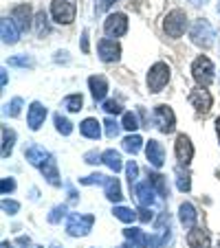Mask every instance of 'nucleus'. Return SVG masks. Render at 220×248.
<instances>
[{
    "mask_svg": "<svg viewBox=\"0 0 220 248\" xmlns=\"http://www.w3.org/2000/svg\"><path fill=\"white\" fill-rule=\"evenodd\" d=\"M187 29V14L183 9H172L163 20V31L169 38H181Z\"/></svg>",
    "mask_w": 220,
    "mask_h": 248,
    "instance_id": "obj_1",
    "label": "nucleus"
},
{
    "mask_svg": "<svg viewBox=\"0 0 220 248\" xmlns=\"http://www.w3.org/2000/svg\"><path fill=\"white\" fill-rule=\"evenodd\" d=\"M93 224H95V217L88 216V213H70L68 222H66V231L73 237H84V235L90 233Z\"/></svg>",
    "mask_w": 220,
    "mask_h": 248,
    "instance_id": "obj_2",
    "label": "nucleus"
},
{
    "mask_svg": "<svg viewBox=\"0 0 220 248\" xmlns=\"http://www.w3.org/2000/svg\"><path fill=\"white\" fill-rule=\"evenodd\" d=\"M77 5L75 0H53L51 2V16L57 24H70L75 20Z\"/></svg>",
    "mask_w": 220,
    "mask_h": 248,
    "instance_id": "obj_3",
    "label": "nucleus"
},
{
    "mask_svg": "<svg viewBox=\"0 0 220 248\" xmlns=\"http://www.w3.org/2000/svg\"><path fill=\"white\" fill-rule=\"evenodd\" d=\"M192 75H194V79L203 86V88L214 81V64H211L209 57L198 55L196 60L192 62Z\"/></svg>",
    "mask_w": 220,
    "mask_h": 248,
    "instance_id": "obj_4",
    "label": "nucleus"
},
{
    "mask_svg": "<svg viewBox=\"0 0 220 248\" xmlns=\"http://www.w3.org/2000/svg\"><path fill=\"white\" fill-rule=\"evenodd\" d=\"M189 35H192V42L198 44V46H211L214 44V38H216V33H214V27H211L207 20H196V22L192 24V31H189Z\"/></svg>",
    "mask_w": 220,
    "mask_h": 248,
    "instance_id": "obj_5",
    "label": "nucleus"
},
{
    "mask_svg": "<svg viewBox=\"0 0 220 248\" xmlns=\"http://www.w3.org/2000/svg\"><path fill=\"white\" fill-rule=\"evenodd\" d=\"M169 81V66L163 62H156L148 73V88L150 93H161L165 88V84Z\"/></svg>",
    "mask_w": 220,
    "mask_h": 248,
    "instance_id": "obj_6",
    "label": "nucleus"
},
{
    "mask_svg": "<svg viewBox=\"0 0 220 248\" xmlns=\"http://www.w3.org/2000/svg\"><path fill=\"white\" fill-rule=\"evenodd\" d=\"M103 31L108 38H121L128 31V18L126 14H110L103 22Z\"/></svg>",
    "mask_w": 220,
    "mask_h": 248,
    "instance_id": "obj_7",
    "label": "nucleus"
},
{
    "mask_svg": "<svg viewBox=\"0 0 220 248\" xmlns=\"http://www.w3.org/2000/svg\"><path fill=\"white\" fill-rule=\"evenodd\" d=\"M154 123L163 134H172L176 127V117H174L169 106H156L154 108Z\"/></svg>",
    "mask_w": 220,
    "mask_h": 248,
    "instance_id": "obj_8",
    "label": "nucleus"
},
{
    "mask_svg": "<svg viewBox=\"0 0 220 248\" xmlns=\"http://www.w3.org/2000/svg\"><path fill=\"white\" fill-rule=\"evenodd\" d=\"M174 152H176V160H178V163L187 167V165L192 163V158H194V145H192V140H189V136L178 134L176 136V143H174Z\"/></svg>",
    "mask_w": 220,
    "mask_h": 248,
    "instance_id": "obj_9",
    "label": "nucleus"
},
{
    "mask_svg": "<svg viewBox=\"0 0 220 248\" xmlns=\"http://www.w3.org/2000/svg\"><path fill=\"white\" fill-rule=\"evenodd\" d=\"M135 196H136V200H139L141 206H154L156 202L161 200L159 191H156L150 183H136L135 185Z\"/></svg>",
    "mask_w": 220,
    "mask_h": 248,
    "instance_id": "obj_10",
    "label": "nucleus"
},
{
    "mask_svg": "<svg viewBox=\"0 0 220 248\" xmlns=\"http://www.w3.org/2000/svg\"><path fill=\"white\" fill-rule=\"evenodd\" d=\"M169 242V216L161 213L159 222H156V235L150 237V248H165Z\"/></svg>",
    "mask_w": 220,
    "mask_h": 248,
    "instance_id": "obj_11",
    "label": "nucleus"
},
{
    "mask_svg": "<svg viewBox=\"0 0 220 248\" xmlns=\"http://www.w3.org/2000/svg\"><path fill=\"white\" fill-rule=\"evenodd\" d=\"M97 51H99V60L106 62V64H110V62H117L119 57H121V46H119V42H115V40H99L97 44Z\"/></svg>",
    "mask_w": 220,
    "mask_h": 248,
    "instance_id": "obj_12",
    "label": "nucleus"
},
{
    "mask_svg": "<svg viewBox=\"0 0 220 248\" xmlns=\"http://www.w3.org/2000/svg\"><path fill=\"white\" fill-rule=\"evenodd\" d=\"M189 103H192L194 108H196V112L207 114L211 110V103H214V99H211L209 90H205L203 86H198V88H194L192 93H189Z\"/></svg>",
    "mask_w": 220,
    "mask_h": 248,
    "instance_id": "obj_13",
    "label": "nucleus"
},
{
    "mask_svg": "<svg viewBox=\"0 0 220 248\" xmlns=\"http://www.w3.org/2000/svg\"><path fill=\"white\" fill-rule=\"evenodd\" d=\"M145 156H148V163L152 165V167H163L165 163V150L163 145H161L159 140H148L145 143Z\"/></svg>",
    "mask_w": 220,
    "mask_h": 248,
    "instance_id": "obj_14",
    "label": "nucleus"
},
{
    "mask_svg": "<svg viewBox=\"0 0 220 248\" xmlns=\"http://www.w3.org/2000/svg\"><path fill=\"white\" fill-rule=\"evenodd\" d=\"M11 20L16 22V27H18L20 31L27 33L29 29H31V7L29 5L14 7V11H11Z\"/></svg>",
    "mask_w": 220,
    "mask_h": 248,
    "instance_id": "obj_15",
    "label": "nucleus"
},
{
    "mask_svg": "<svg viewBox=\"0 0 220 248\" xmlns=\"http://www.w3.org/2000/svg\"><path fill=\"white\" fill-rule=\"evenodd\" d=\"M44 119H47V108H44L40 101H33L31 106H29V114H27L29 127H31L33 132L40 130V125L44 123Z\"/></svg>",
    "mask_w": 220,
    "mask_h": 248,
    "instance_id": "obj_16",
    "label": "nucleus"
},
{
    "mask_svg": "<svg viewBox=\"0 0 220 248\" xmlns=\"http://www.w3.org/2000/svg\"><path fill=\"white\" fill-rule=\"evenodd\" d=\"M24 158H27L33 167L40 169L49 158H51V154H49L44 147H40V145H31V147H27V150H24Z\"/></svg>",
    "mask_w": 220,
    "mask_h": 248,
    "instance_id": "obj_17",
    "label": "nucleus"
},
{
    "mask_svg": "<svg viewBox=\"0 0 220 248\" xmlns=\"http://www.w3.org/2000/svg\"><path fill=\"white\" fill-rule=\"evenodd\" d=\"M211 239H209V233L205 229H189L187 233V246L189 248H209Z\"/></svg>",
    "mask_w": 220,
    "mask_h": 248,
    "instance_id": "obj_18",
    "label": "nucleus"
},
{
    "mask_svg": "<svg viewBox=\"0 0 220 248\" xmlns=\"http://www.w3.org/2000/svg\"><path fill=\"white\" fill-rule=\"evenodd\" d=\"M0 35H2V42L5 44H16L18 42V35H20V29L16 27L14 20L2 18L0 20Z\"/></svg>",
    "mask_w": 220,
    "mask_h": 248,
    "instance_id": "obj_19",
    "label": "nucleus"
},
{
    "mask_svg": "<svg viewBox=\"0 0 220 248\" xmlns=\"http://www.w3.org/2000/svg\"><path fill=\"white\" fill-rule=\"evenodd\" d=\"M88 88H90V94H93L95 101H103V97H106V93H108V81H106V77L93 75V77L88 79Z\"/></svg>",
    "mask_w": 220,
    "mask_h": 248,
    "instance_id": "obj_20",
    "label": "nucleus"
},
{
    "mask_svg": "<svg viewBox=\"0 0 220 248\" xmlns=\"http://www.w3.org/2000/svg\"><path fill=\"white\" fill-rule=\"evenodd\" d=\"M178 217H181V224L185 226V229H194L196 226V209H194V204H189V202H183L181 206H178Z\"/></svg>",
    "mask_w": 220,
    "mask_h": 248,
    "instance_id": "obj_21",
    "label": "nucleus"
},
{
    "mask_svg": "<svg viewBox=\"0 0 220 248\" xmlns=\"http://www.w3.org/2000/svg\"><path fill=\"white\" fill-rule=\"evenodd\" d=\"M40 171H42V176L47 178L49 185H53V187H60V185H62L60 171H57V163H55V158H53V156L42 165V167H40Z\"/></svg>",
    "mask_w": 220,
    "mask_h": 248,
    "instance_id": "obj_22",
    "label": "nucleus"
},
{
    "mask_svg": "<svg viewBox=\"0 0 220 248\" xmlns=\"http://www.w3.org/2000/svg\"><path fill=\"white\" fill-rule=\"evenodd\" d=\"M123 235H126L128 242H132V246H136V248H148L150 246V237L139 229H126Z\"/></svg>",
    "mask_w": 220,
    "mask_h": 248,
    "instance_id": "obj_23",
    "label": "nucleus"
},
{
    "mask_svg": "<svg viewBox=\"0 0 220 248\" xmlns=\"http://www.w3.org/2000/svg\"><path fill=\"white\" fill-rule=\"evenodd\" d=\"M103 191H106V198L110 202H119L123 198L121 185H119L117 178H106V183H103Z\"/></svg>",
    "mask_w": 220,
    "mask_h": 248,
    "instance_id": "obj_24",
    "label": "nucleus"
},
{
    "mask_svg": "<svg viewBox=\"0 0 220 248\" xmlns=\"http://www.w3.org/2000/svg\"><path fill=\"white\" fill-rule=\"evenodd\" d=\"M80 130H82V134H84L86 139L97 140L99 136H102V127H99L97 119H84V121H82V125H80Z\"/></svg>",
    "mask_w": 220,
    "mask_h": 248,
    "instance_id": "obj_25",
    "label": "nucleus"
},
{
    "mask_svg": "<svg viewBox=\"0 0 220 248\" xmlns=\"http://www.w3.org/2000/svg\"><path fill=\"white\" fill-rule=\"evenodd\" d=\"M148 183L152 185V187L159 191L161 198H168L169 196V187H168V180H165V176H161V173H148Z\"/></svg>",
    "mask_w": 220,
    "mask_h": 248,
    "instance_id": "obj_26",
    "label": "nucleus"
},
{
    "mask_svg": "<svg viewBox=\"0 0 220 248\" xmlns=\"http://www.w3.org/2000/svg\"><path fill=\"white\" fill-rule=\"evenodd\" d=\"M14 143H16V132L11 127L2 125V158H9L14 152Z\"/></svg>",
    "mask_w": 220,
    "mask_h": 248,
    "instance_id": "obj_27",
    "label": "nucleus"
},
{
    "mask_svg": "<svg viewBox=\"0 0 220 248\" xmlns=\"http://www.w3.org/2000/svg\"><path fill=\"white\" fill-rule=\"evenodd\" d=\"M103 163L108 165V167L113 169L115 173L119 171V169L123 167V160H121V154H119L117 150H106L103 152Z\"/></svg>",
    "mask_w": 220,
    "mask_h": 248,
    "instance_id": "obj_28",
    "label": "nucleus"
},
{
    "mask_svg": "<svg viewBox=\"0 0 220 248\" xmlns=\"http://www.w3.org/2000/svg\"><path fill=\"white\" fill-rule=\"evenodd\" d=\"M141 145H143V139H141L139 134H130L123 139V150L130 152V154H139Z\"/></svg>",
    "mask_w": 220,
    "mask_h": 248,
    "instance_id": "obj_29",
    "label": "nucleus"
},
{
    "mask_svg": "<svg viewBox=\"0 0 220 248\" xmlns=\"http://www.w3.org/2000/svg\"><path fill=\"white\" fill-rule=\"evenodd\" d=\"M62 106H64L68 112H80L82 106H84V99H82V94H68V97L62 101Z\"/></svg>",
    "mask_w": 220,
    "mask_h": 248,
    "instance_id": "obj_30",
    "label": "nucleus"
},
{
    "mask_svg": "<svg viewBox=\"0 0 220 248\" xmlns=\"http://www.w3.org/2000/svg\"><path fill=\"white\" fill-rule=\"evenodd\" d=\"M176 187H178V191H183V193H187L189 189H192V180H189V173L183 171L181 167L176 169Z\"/></svg>",
    "mask_w": 220,
    "mask_h": 248,
    "instance_id": "obj_31",
    "label": "nucleus"
},
{
    "mask_svg": "<svg viewBox=\"0 0 220 248\" xmlns=\"http://www.w3.org/2000/svg\"><path fill=\"white\" fill-rule=\"evenodd\" d=\"M113 216L117 217V220L121 222H135V217H139L132 209H128V206H115L113 209Z\"/></svg>",
    "mask_w": 220,
    "mask_h": 248,
    "instance_id": "obj_32",
    "label": "nucleus"
},
{
    "mask_svg": "<svg viewBox=\"0 0 220 248\" xmlns=\"http://www.w3.org/2000/svg\"><path fill=\"white\" fill-rule=\"evenodd\" d=\"M55 127H57V132H60L62 136H68L70 132H73V123L68 121L66 117H62V114H55Z\"/></svg>",
    "mask_w": 220,
    "mask_h": 248,
    "instance_id": "obj_33",
    "label": "nucleus"
},
{
    "mask_svg": "<svg viewBox=\"0 0 220 248\" xmlns=\"http://www.w3.org/2000/svg\"><path fill=\"white\" fill-rule=\"evenodd\" d=\"M35 24H38V35L40 38H42V35H49L51 27H49V20H47V14H44V11H40V14L35 16Z\"/></svg>",
    "mask_w": 220,
    "mask_h": 248,
    "instance_id": "obj_34",
    "label": "nucleus"
},
{
    "mask_svg": "<svg viewBox=\"0 0 220 248\" xmlns=\"http://www.w3.org/2000/svg\"><path fill=\"white\" fill-rule=\"evenodd\" d=\"M20 108H22V99L16 97V99H11V101L5 106V114H7V117H18Z\"/></svg>",
    "mask_w": 220,
    "mask_h": 248,
    "instance_id": "obj_35",
    "label": "nucleus"
},
{
    "mask_svg": "<svg viewBox=\"0 0 220 248\" xmlns=\"http://www.w3.org/2000/svg\"><path fill=\"white\" fill-rule=\"evenodd\" d=\"M103 127H106V136H108V139H117L119 130H121V125H119L115 119H106V121H103Z\"/></svg>",
    "mask_w": 220,
    "mask_h": 248,
    "instance_id": "obj_36",
    "label": "nucleus"
},
{
    "mask_svg": "<svg viewBox=\"0 0 220 248\" xmlns=\"http://www.w3.org/2000/svg\"><path fill=\"white\" fill-rule=\"evenodd\" d=\"M9 66H18V68H31L33 60L29 55H16V57H9Z\"/></svg>",
    "mask_w": 220,
    "mask_h": 248,
    "instance_id": "obj_37",
    "label": "nucleus"
},
{
    "mask_svg": "<svg viewBox=\"0 0 220 248\" xmlns=\"http://www.w3.org/2000/svg\"><path fill=\"white\" fill-rule=\"evenodd\" d=\"M126 173H128V183H130V187L132 185H136V178H139V165H136L135 160H128Z\"/></svg>",
    "mask_w": 220,
    "mask_h": 248,
    "instance_id": "obj_38",
    "label": "nucleus"
},
{
    "mask_svg": "<svg viewBox=\"0 0 220 248\" xmlns=\"http://www.w3.org/2000/svg\"><path fill=\"white\" fill-rule=\"evenodd\" d=\"M64 216H66V204L53 206V209H51V213H49V222H51V224H57V222H60Z\"/></svg>",
    "mask_w": 220,
    "mask_h": 248,
    "instance_id": "obj_39",
    "label": "nucleus"
},
{
    "mask_svg": "<svg viewBox=\"0 0 220 248\" xmlns=\"http://www.w3.org/2000/svg\"><path fill=\"white\" fill-rule=\"evenodd\" d=\"M121 127H126L128 132H135L136 127H139V121H136V117L132 112H126L123 114V123H121Z\"/></svg>",
    "mask_w": 220,
    "mask_h": 248,
    "instance_id": "obj_40",
    "label": "nucleus"
},
{
    "mask_svg": "<svg viewBox=\"0 0 220 248\" xmlns=\"http://www.w3.org/2000/svg\"><path fill=\"white\" fill-rule=\"evenodd\" d=\"M82 185H103L106 183V176L102 173H93V176H86V178H80Z\"/></svg>",
    "mask_w": 220,
    "mask_h": 248,
    "instance_id": "obj_41",
    "label": "nucleus"
},
{
    "mask_svg": "<svg viewBox=\"0 0 220 248\" xmlns=\"http://www.w3.org/2000/svg\"><path fill=\"white\" fill-rule=\"evenodd\" d=\"M103 110H106L108 114H119V112H121V103L115 101V99H110V101H103Z\"/></svg>",
    "mask_w": 220,
    "mask_h": 248,
    "instance_id": "obj_42",
    "label": "nucleus"
},
{
    "mask_svg": "<svg viewBox=\"0 0 220 248\" xmlns=\"http://www.w3.org/2000/svg\"><path fill=\"white\" fill-rule=\"evenodd\" d=\"M84 160L88 165H99V163H103V154H99V152H86Z\"/></svg>",
    "mask_w": 220,
    "mask_h": 248,
    "instance_id": "obj_43",
    "label": "nucleus"
},
{
    "mask_svg": "<svg viewBox=\"0 0 220 248\" xmlns=\"http://www.w3.org/2000/svg\"><path fill=\"white\" fill-rule=\"evenodd\" d=\"M2 211L9 213V216H16V213L20 211V204L18 202H14V200H2Z\"/></svg>",
    "mask_w": 220,
    "mask_h": 248,
    "instance_id": "obj_44",
    "label": "nucleus"
},
{
    "mask_svg": "<svg viewBox=\"0 0 220 248\" xmlns=\"http://www.w3.org/2000/svg\"><path fill=\"white\" fill-rule=\"evenodd\" d=\"M14 189H16V180L14 178H2V183H0V191H2V196L11 193Z\"/></svg>",
    "mask_w": 220,
    "mask_h": 248,
    "instance_id": "obj_45",
    "label": "nucleus"
},
{
    "mask_svg": "<svg viewBox=\"0 0 220 248\" xmlns=\"http://www.w3.org/2000/svg\"><path fill=\"white\" fill-rule=\"evenodd\" d=\"M136 216H139V220H141V222H150V220H152V211H150V206H141V209L136 211Z\"/></svg>",
    "mask_w": 220,
    "mask_h": 248,
    "instance_id": "obj_46",
    "label": "nucleus"
},
{
    "mask_svg": "<svg viewBox=\"0 0 220 248\" xmlns=\"http://www.w3.org/2000/svg\"><path fill=\"white\" fill-rule=\"evenodd\" d=\"M99 2H102V5H97V7H95V11H97V14H102V11L110 9V7H113L115 2H117V0H99Z\"/></svg>",
    "mask_w": 220,
    "mask_h": 248,
    "instance_id": "obj_47",
    "label": "nucleus"
},
{
    "mask_svg": "<svg viewBox=\"0 0 220 248\" xmlns=\"http://www.w3.org/2000/svg\"><path fill=\"white\" fill-rule=\"evenodd\" d=\"M82 51H84V53L90 51V48H88V31L82 33Z\"/></svg>",
    "mask_w": 220,
    "mask_h": 248,
    "instance_id": "obj_48",
    "label": "nucleus"
},
{
    "mask_svg": "<svg viewBox=\"0 0 220 248\" xmlns=\"http://www.w3.org/2000/svg\"><path fill=\"white\" fill-rule=\"evenodd\" d=\"M66 55H68L66 51H60V53H57V57H55V62H68V57H66Z\"/></svg>",
    "mask_w": 220,
    "mask_h": 248,
    "instance_id": "obj_49",
    "label": "nucleus"
},
{
    "mask_svg": "<svg viewBox=\"0 0 220 248\" xmlns=\"http://www.w3.org/2000/svg\"><path fill=\"white\" fill-rule=\"evenodd\" d=\"M189 2H192L194 7H201V5H207V2H209V0H189Z\"/></svg>",
    "mask_w": 220,
    "mask_h": 248,
    "instance_id": "obj_50",
    "label": "nucleus"
},
{
    "mask_svg": "<svg viewBox=\"0 0 220 248\" xmlns=\"http://www.w3.org/2000/svg\"><path fill=\"white\" fill-rule=\"evenodd\" d=\"M68 198H70V202H75V200H77V193H75V189H70V187H68Z\"/></svg>",
    "mask_w": 220,
    "mask_h": 248,
    "instance_id": "obj_51",
    "label": "nucleus"
},
{
    "mask_svg": "<svg viewBox=\"0 0 220 248\" xmlns=\"http://www.w3.org/2000/svg\"><path fill=\"white\" fill-rule=\"evenodd\" d=\"M0 81H2V86H7V73H5V68L0 70Z\"/></svg>",
    "mask_w": 220,
    "mask_h": 248,
    "instance_id": "obj_52",
    "label": "nucleus"
},
{
    "mask_svg": "<svg viewBox=\"0 0 220 248\" xmlns=\"http://www.w3.org/2000/svg\"><path fill=\"white\" fill-rule=\"evenodd\" d=\"M216 134H218V140H220V117L216 119Z\"/></svg>",
    "mask_w": 220,
    "mask_h": 248,
    "instance_id": "obj_53",
    "label": "nucleus"
},
{
    "mask_svg": "<svg viewBox=\"0 0 220 248\" xmlns=\"http://www.w3.org/2000/svg\"><path fill=\"white\" fill-rule=\"evenodd\" d=\"M0 248H11V244L9 242H2V244H0Z\"/></svg>",
    "mask_w": 220,
    "mask_h": 248,
    "instance_id": "obj_54",
    "label": "nucleus"
},
{
    "mask_svg": "<svg viewBox=\"0 0 220 248\" xmlns=\"http://www.w3.org/2000/svg\"><path fill=\"white\" fill-rule=\"evenodd\" d=\"M216 248H220V244H218V246H216Z\"/></svg>",
    "mask_w": 220,
    "mask_h": 248,
    "instance_id": "obj_55",
    "label": "nucleus"
},
{
    "mask_svg": "<svg viewBox=\"0 0 220 248\" xmlns=\"http://www.w3.org/2000/svg\"><path fill=\"white\" fill-rule=\"evenodd\" d=\"M218 11H220V5H218Z\"/></svg>",
    "mask_w": 220,
    "mask_h": 248,
    "instance_id": "obj_56",
    "label": "nucleus"
},
{
    "mask_svg": "<svg viewBox=\"0 0 220 248\" xmlns=\"http://www.w3.org/2000/svg\"><path fill=\"white\" fill-rule=\"evenodd\" d=\"M218 173H220V171H218Z\"/></svg>",
    "mask_w": 220,
    "mask_h": 248,
    "instance_id": "obj_57",
    "label": "nucleus"
}]
</instances>
